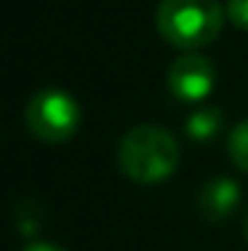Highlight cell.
Segmentation results:
<instances>
[{"label": "cell", "instance_id": "6da1fadb", "mask_svg": "<svg viewBox=\"0 0 248 251\" xmlns=\"http://www.w3.org/2000/svg\"><path fill=\"white\" fill-rule=\"evenodd\" d=\"M179 142L158 123H139L123 134L117 145V166L136 184H158L179 166Z\"/></svg>", "mask_w": 248, "mask_h": 251}, {"label": "cell", "instance_id": "7a4b0ae2", "mask_svg": "<svg viewBox=\"0 0 248 251\" xmlns=\"http://www.w3.org/2000/svg\"><path fill=\"white\" fill-rule=\"evenodd\" d=\"M227 11L219 0H160L155 25L160 38L174 49L198 51L219 38Z\"/></svg>", "mask_w": 248, "mask_h": 251}, {"label": "cell", "instance_id": "3957f363", "mask_svg": "<svg viewBox=\"0 0 248 251\" xmlns=\"http://www.w3.org/2000/svg\"><path fill=\"white\" fill-rule=\"evenodd\" d=\"M24 121L35 139L45 142V145H62L78 134L83 112L72 94L48 86L32 94L24 110Z\"/></svg>", "mask_w": 248, "mask_h": 251}, {"label": "cell", "instance_id": "277c9868", "mask_svg": "<svg viewBox=\"0 0 248 251\" xmlns=\"http://www.w3.org/2000/svg\"><path fill=\"white\" fill-rule=\"evenodd\" d=\"M214 83H216V70L211 64V59L195 51L181 53L165 73L168 94L181 104H198V101L208 99V94L214 91Z\"/></svg>", "mask_w": 248, "mask_h": 251}, {"label": "cell", "instance_id": "5b68a950", "mask_svg": "<svg viewBox=\"0 0 248 251\" xmlns=\"http://www.w3.org/2000/svg\"><path fill=\"white\" fill-rule=\"evenodd\" d=\"M238 206H240V184L229 176L208 179L198 193V211L211 225L227 222L238 211Z\"/></svg>", "mask_w": 248, "mask_h": 251}, {"label": "cell", "instance_id": "8992f818", "mask_svg": "<svg viewBox=\"0 0 248 251\" xmlns=\"http://www.w3.org/2000/svg\"><path fill=\"white\" fill-rule=\"evenodd\" d=\"M222 126H224V112L214 104H205V107H198V110H192L187 115L184 131L192 142H208L222 131Z\"/></svg>", "mask_w": 248, "mask_h": 251}, {"label": "cell", "instance_id": "52a82bcc", "mask_svg": "<svg viewBox=\"0 0 248 251\" xmlns=\"http://www.w3.org/2000/svg\"><path fill=\"white\" fill-rule=\"evenodd\" d=\"M227 152H229V160H232L243 174H248V121H240L232 131H229Z\"/></svg>", "mask_w": 248, "mask_h": 251}, {"label": "cell", "instance_id": "ba28073f", "mask_svg": "<svg viewBox=\"0 0 248 251\" xmlns=\"http://www.w3.org/2000/svg\"><path fill=\"white\" fill-rule=\"evenodd\" d=\"M40 225H43V214H40V208L29 206V203H22V206L16 208V230H19V235L32 238L35 232L40 230Z\"/></svg>", "mask_w": 248, "mask_h": 251}, {"label": "cell", "instance_id": "9c48e42d", "mask_svg": "<svg viewBox=\"0 0 248 251\" xmlns=\"http://www.w3.org/2000/svg\"><path fill=\"white\" fill-rule=\"evenodd\" d=\"M227 19L238 29H248V0H227Z\"/></svg>", "mask_w": 248, "mask_h": 251}, {"label": "cell", "instance_id": "30bf717a", "mask_svg": "<svg viewBox=\"0 0 248 251\" xmlns=\"http://www.w3.org/2000/svg\"><path fill=\"white\" fill-rule=\"evenodd\" d=\"M22 251H67V249L56 246V243H45V241H38V243H29V246H24Z\"/></svg>", "mask_w": 248, "mask_h": 251}, {"label": "cell", "instance_id": "8fae6325", "mask_svg": "<svg viewBox=\"0 0 248 251\" xmlns=\"http://www.w3.org/2000/svg\"><path fill=\"white\" fill-rule=\"evenodd\" d=\"M246 241H248V217H246Z\"/></svg>", "mask_w": 248, "mask_h": 251}]
</instances>
